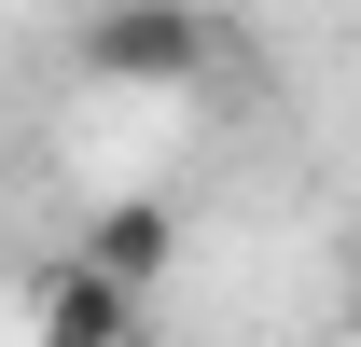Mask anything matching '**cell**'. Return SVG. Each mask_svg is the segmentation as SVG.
<instances>
[{"label": "cell", "instance_id": "obj_1", "mask_svg": "<svg viewBox=\"0 0 361 347\" xmlns=\"http://www.w3.org/2000/svg\"><path fill=\"white\" fill-rule=\"evenodd\" d=\"M70 56H84L97 84L167 97V84H209V56H223V14H209V0H97Z\"/></svg>", "mask_w": 361, "mask_h": 347}, {"label": "cell", "instance_id": "obj_2", "mask_svg": "<svg viewBox=\"0 0 361 347\" xmlns=\"http://www.w3.org/2000/svg\"><path fill=\"white\" fill-rule=\"evenodd\" d=\"M70 264H84V278H111V292H153V278L180 264V209H167V195H111V209L70 236Z\"/></svg>", "mask_w": 361, "mask_h": 347}, {"label": "cell", "instance_id": "obj_3", "mask_svg": "<svg viewBox=\"0 0 361 347\" xmlns=\"http://www.w3.org/2000/svg\"><path fill=\"white\" fill-rule=\"evenodd\" d=\"M28 347H139V292H111V278L70 264V278L42 292V334H28Z\"/></svg>", "mask_w": 361, "mask_h": 347}, {"label": "cell", "instance_id": "obj_4", "mask_svg": "<svg viewBox=\"0 0 361 347\" xmlns=\"http://www.w3.org/2000/svg\"><path fill=\"white\" fill-rule=\"evenodd\" d=\"M84 14H97V0H84Z\"/></svg>", "mask_w": 361, "mask_h": 347}]
</instances>
